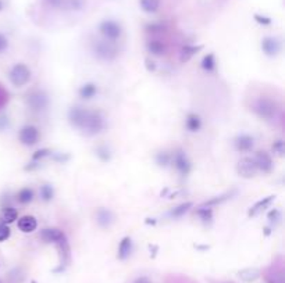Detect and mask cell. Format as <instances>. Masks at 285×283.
I'll return each instance as SVG.
<instances>
[{
    "label": "cell",
    "mask_w": 285,
    "mask_h": 283,
    "mask_svg": "<svg viewBox=\"0 0 285 283\" xmlns=\"http://www.w3.org/2000/svg\"><path fill=\"white\" fill-rule=\"evenodd\" d=\"M196 214L199 216V218L205 224H209L213 220V210L210 207H200V208L196 211Z\"/></svg>",
    "instance_id": "cell-30"
},
{
    "label": "cell",
    "mask_w": 285,
    "mask_h": 283,
    "mask_svg": "<svg viewBox=\"0 0 285 283\" xmlns=\"http://www.w3.org/2000/svg\"><path fill=\"white\" fill-rule=\"evenodd\" d=\"M254 162H256V166L259 171H263V172H271L273 171V158L270 157V154L267 152H257L256 156H254Z\"/></svg>",
    "instance_id": "cell-11"
},
{
    "label": "cell",
    "mask_w": 285,
    "mask_h": 283,
    "mask_svg": "<svg viewBox=\"0 0 285 283\" xmlns=\"http://www.w3.org/2000/svg\"><path fill=\"white\" fill-rule=\"evenodd\" d=\"M19 139L24 146H34L39 140V130L34 125H27L20 130Z\"/></svg>",
    "instance_id": "cell-7"
},
{
    "label": "cell",
    "mask_w": 285,
    "mask_h": 283,
    "mask_svg": "<svg viewBox=\"0 0 285 283\" xmlns=\"http://www.w3.org/2000/svg\"><path fill=\"white\" fill-rule=\"evenodd\" d=\"M98 93V86L92 84V82H88L85 85H82L78 90V94H80L81 98L84 100H89V98H95V94Z\"/></svg>",
    "instance_id": "cell-22"
},
{
    "label": "cell",
    "mask_w": 285,
    "mask_h": 283,
    "mask_svg": "<svg viewBox=\"0 0 285 283\" xmlns=\"http://www.w3.org/2000/svg\"><path fill=\"white\" fill-rule=\"evenodd\" d=\"M27 103L31 107V110L34 111H42L45 110L48 104H49V98L46 96V93L37 90V92L31 93L28 98H27Z\"/></svg>",
    "instance_id": "cell-8"
},
{
    "label": "cell",
    "mask_w": 285,
    "mask_h": 283,
    "mask_svg": "<svg viewBox=\"0 0 285 283\" xmlns=\"http://www.w3.org/2000/svg\"><path fill=\"white\" fill-rule=\"evenodd\" d=\"M63 232L56 228H46L41 232V238L45 243H56L62 238Z\"/></svg>",
    "instance_id": "cell-20"
},
{
    "label": "cell",
    "mask_w": 285,
    "mask_h": 283,
    "mask_svg": "<svg viewBox=\"0 0 285 283\" xmlns=\"http://www.w3.org/2000/svg\"><path fill=\"white\" fill-rule=\"evenodd\" d=\"M88 111L89 110L84 108V107H80V106L71 107L69 111L70 124H71L73 126H75V128H78V130H82V126H84V124H85V120H87Z\"/></svg>",
    "instance_id": "cell-9"
},
{
    "label": "cell",
    "mask_w": 285,
    "mask_h": 283,
    "mask_svg": "<svg viewBox=\"0 0 285 283\" xmlns=\"http://www.w3.org/2000/svg\"><path fill=\"white\" fill-rule=\"evenodd\" d=\"M103 128H105V120H103L99 111H88L87 120H85V124H84L81 130L87 132V135H96V134L102 132Z\"/></svg>",
    "instance_id": "cell-4"
},
{
    "label": "cell",
    "mask_w": 285,
    "mask_h": 283,
    "mask_svg": "<svg viewBox=\"0 0 285 283\" xmlns=\"http://www.w3.org/2000/svg\"><path fill=\"white\" fill-rule=\"evenodd\" d=\"M19 228L21 232L24 234H31L35 229L38 228V222L35 220V216H25L19 220Z\"/></svg>",
    "instance_id": "cell-17"
},
{
    "label": "cell",
    "mask_w": 285,
    "mask_h": 283,
    "mask_svg": "<svg viewBox=\"0 0 285 283\" xmlns=\"http://www.w3.org/2000/svg\"><path fill=\"white\" fill-rule=\"evenodd\" d=\"M99 31L100 34H102L107 40H110V42H114V40L120 39L121 34H123L120 24L116 22V21H113V20H105V21H102L99 25Z\"/></svg>",
    "instance_id": "cell-5"
},
{
    "label": "cell",
    "mask_w": 285,
    "mask_h": 283,
    "mask_svg": "<svg viewBox=\"0 0 285 283\" xmlns=\"http://www.w3.org/2000/svg\"><path fill=\"white\" fill-rule=\"evenodd\" d=\"M156 162L160 166H167L171 162V154L167 152H160L156 156Z\"/></svg>",
    "instance_id": "cell-32"
},
{
    "label": "cell",
    "mask_w": 285,
    "mask_h": 283,
    "mask_svg": "<svg viewBox=\"0 0 285 283\" xmlns=\"http://www.w3.org/2000/svg\"><path fill=\"white\" fill-rule=\"evenodd\" d=\"M50 4H53V6H60L63 3V0H48Z\"/></svg>",
    "instance_id": "cell-44"
},
{
    "label": "cell",
    "mask_w": 285,
    "mask_h": 283,
    "mask_svg": "<svg viewBox=\"0 0 285 283\" xmlns=\"http://www.w3.org/2000/svg\"><path fill=\"white\" fill-rule=\"evenodd\" d=\"M9 80L12 82L13 86H25V85L30 82V80H31V70L27 67L25 64H23V62H19V64H16V66L10 70Z\"/></svg>",
    "instance_id": "cell-2"
},
{
    "label": "cell",
    "mask_w": 285,
    "mask_h": 283,
    "mask_svg": "<svg viewBox=\"0 0 285 283\" xmlns=\"http://www.w3.org/2000/svg\"><path fill=\"white\" fill-rule=\"evenodd\" d=\"M185 126L189 132H198L202 126V121L196 114H188L185 120Z\"/></svg>",
    "instance_id": "cell-23"
},
{
    "label": "cell",
    "mask_w": 285,
    "mask_h": 283,
    "mask_svg": "<svg viewBox=\"0 0 285 283\" xmlns=\"http://www.w3.org/2000/svg\"><path fill=\"white\" fill-rule=\"evenodd\" d=\"M41 197H42L44 202H50V200H53V197H55V190H53V188L50 185L41 186Z\"/></svg>",
    "instance_id": "cell-31"
},
{
    "label": "cell",
    "mask_w": 285,
    "mask_h": 283,
    "mask_svg": "<svg viewBox=\"0 0 285 283\" xmlns=\"http://www.w3.org/2000/svg\"><path fill=\"white\" fill-rule=\"evenodd\" d=\"M273 152L277 157H284L285 153V146H284V140L282 139H278L273 143Z\"/></svg>",
    "instance_id": "cell-33"
},
{
    "label": "cell",
    "mask_w": 285,
    "mask_h": 283,
    "mask_svg": "<svg viewBox=\"0 0 285 283\" xmlns=\"http://www.w3.org/2000/svg\"><path fill=\"white\" fill-rule=\"evenodd\" d=\"M261 50L268 57H274V56L278 54L279 50H281V42L277 38L266 36L261 40Z\"/></svg>",
    "instance_id": "cell-12"
},
{
    "label": "cell",
    "mask_w": 285,
    "mask_h": 283,
    "mask_svg": "<svg viewBox=\"0 0 285 283\" xmlns=\"http://www.w3.org/2000/svg\"><path fill=\"white\" fill-rule=\"evenodd\" d=\"M163 30H164V25L163 24H149L148 26H146V31L153 32V34H156V32H161Z\"/></svg>",
    "instance_id": "cell-40"
},
{
    "label": "cell",
    "mask_w": 285,
    "mask_h": 283,
    "mask_svg": "<svg viewBox=\"0 0 285 283\" xmlns=\"http://www.w3.org/2000/svg\"><path fill=\"white\" fill-rule=\"evenodd\" d=\"M17 200L20 204H28L34 200V190L30 188H24L17 193Z\"/></svg>",
    "instance_id": "cell-27"
},
{
    "label": "cell",
    "mask_w": 285,
    "mask_h": 283,
    "mask_svg": "<svg viewBox=\"0 0 285 283\" xmlns=\"http://www.w3.org/2000/svg\"><path fill=\"white\" fill-rule=\"evenodd\" d=\"M10 228L7 226L6 224H0V242H6L10 238Z\"/></svg>",
    "instance_id": "cell-36"
},
{
    "label": "cell",
    "mask_w": 285,
    "mask_h": 283,
    "mask_svg": "<svg viewBox=\"0 0 285 283\" xmlns=\"http://www.w3.org/2000/svg\"><path fill=\"white\" fill-rule=\"evenodd\" d=\"M202 68L207 71V72H211V71H214V68H216V58H214V54H207L203 57V60H202Z\"/></svg>",
    "instance_id": "cell-29"
},
{
    "label": "cell",
    "mask_w": 285,
    "mask_h": 283,
    "mask_svg": "<svg viewBox=\"0 0 285 283\" xmlns=\"http://www.w3.org/2000/svg\"><path fill=\"white\" fill-rule=\"evenodd\" d=\"M3 7H5V3H3V0H0V12L3 10Z\"/></svg>",
    "instance_id": "cell-46"
},
{
    "label": "cell",
    "mask_w": 285,
    "mask_h": 283,
    "mask_svg": "<svg viewBox=\"0 0 285 283\" xmlns=\"http://www.w3.org/2000/svg\"><path fill=\"white\" fill-rule=\"evenodd\" d=\"M139 4H141V8L143 12L152 14V12H156L159 10L160 0H139Z\"/></svg>",
    "instance_id": "cell-25"
},
{
    "label": "cell",
    "mask_w": 285,
    "mask_h": 283,
    "mask_svg": "<svg viewBox=\"0 0 285 283\" xmlns=\"http://www.w3.org/2000/svg\"><path fill=\"white\" fill-rule=\"evenodd\" d=\"M146 49L150 54L153 56H164L166 54V52H167V48H166V44H163L161 40H149L148 44H146Z\"/></svg>",
    "instance_id": "cell-19"
},
{
    "label": "cell",
    "mask_w": 285,
    "mask_h": 283,
    "mask_svg": "<svg viewBox=\"0 0 285 283\" xmlns=\"http://www.w3.org/2000/svg\"><path fill=\"white\" fill-rule=\"evenodd\" d=\"M134 283H152L150 280H149L148 278H145V276H142V278H138L137 280Z\"/></svg>",
    "instance_id": "cell-43"
},
{
    "label": "cell",
    "mask_w": 285,
    "mask_h": 283,
    "mask_svg": "<svg viewBox=\"0 0 285 283\" xmlns=\"http://www.w3.org/2000/svg\"><path fill=\"white\" fill-rule=\"evenodd\" d=\"M55 244H56L57 250L60 252V264H62V266L64 268V266L70 262V246L66 234H63L62 238L57 240Z\"/></svg>",
    "instance_id": "cell-13"
},
{
    "label": "cell",
    "mask_w": 285,
    "mask_h": 283,
    "mask_svg": "<svg viewBox=\"0 0 285 283\" xmlns=\"http://www.w3.org/2000/svg\"><path fill=\"white\" fill-rule=\"evenodd\" d=\"M274 200H275V196H267L264 197V198H261V200H259L257 203H254L252 207H250V210H249L248 216H256L257 214H260L263 210H266L270 204L273 203Z\"/></svg>",
    "instance_id": "cell-16"
},
{
    "label": "cell",
    "mask_w": 285,
    "mask_h": 283,
    "mask_svg": "<svg viewBox=\"0 0 285 283\" xmlns=\"http://www.w3.org/2000/svg\"><path fill=\"white\" fill-rule=\"evenodd\" d=\"M93 54L103 62H113L118 56L117 48L107 40H96L92 46Z\"/></svg>",
    "instance_id": "cell-3"
},
{
    "label": "cell",
    "mask_w": 285,
    "mask_h": 283,
    "mask_svg": "<svg viewBox=\"0 0 285 283\" xmlns=\"http://www.w3.org/2000/svg\"><path fill=\"white\" fill-rule=\"evenodd\" d=\"M281 216H282L281 211H279L278 208H274V210H271L270 212H268L267 218H268V221L271 222V224H278L279 220H281Z\"/></svg>",
    "instance_id": "cell-34"
},
{
    "label": "cell",
    "mask_w": 285,
    "mask_h": 283,
    "mask_svg": "<svg viewBox=\"0 0 285 283\" xmlns=\"http://www.w3.org/2000/svg\"><path fill=\"white\" fill-rule=\"evenodd\" d=\"M96 222L100 228L109 229L114 222V216L110 210L107 208H99L96 211Z\"/></svg>",
    "instance_id": "cell-15"
},
{
    "label": "cell",
    "mask_w": 285,
    "mask_h": 283,
    "mask_svg": "<svg viewBox=\"0 0 285 283\" xmlns=\"http://www.w3.org/2000/svg\"><path fill=\"white\" fill-rule=\"evenodd\" d=\"M267 282L268 283H284L282 280V275L279 272H271L267 275Z\"/></svg>",
    "instance_id": "cell-37"
},
{
    "label": "cell",
    "mask_w": 285,
    "mask_h": 283,
    "mask_svg": "<svg viewBox=\"0 0 285 283\" xmlns=\"http://www.w3.org/2000/svg\"><path fill=\"white\" fill-rule=\"evenodd\" d=\"M96 154L99 156L100 160L102 161L110 160V153H109V150H107V148H105V146H102V148H96Z\"/></svg>",
    "instance_id": "cell-38"
},
{
    "label": "cell",
    "mask_w": 285,
    "mask_h": 283,
    "mask_svg": "<svg viewBox=\"0 0 285 283\" xmlns=\"http://www.w3.org/2000/svg\"><path fill=\"white\" fill-rule=\"evenodd\" d=\"M2 224H12V222H16L17 216H19V212L17 210L13 208V207H5L3 211H2Z\"/></svg>",
    "instance_id": "cell-24"
},
{
    "label": "cell",
    "mask_w": 285,
    "mask_h": 283,
    "mask_svg": "<svg viewBox=\"0 0 285 283\" xmlns=\"http://www.w3.org/2000/svg\"><path fill=\"white\" fill-rule=\"evenodd\" d=\"M202 49H203V46H202V44H199V46H193V44H186V46H184V48H182V50H181V62H189L193 56L198 54L199 52H200Z\"/></svg>",
    "instance_id": "cell-21"
},
{
    "label": "cell",
    "mask_w": 285,
    "mask_h": 283,
    "mask_svg": "<svg viewBox=\"0 0 285 283\" xmlns=\"http://www.w3.org/2000/svg\"><path fill=\"white\" fill-rule=\"evenodd\" d=\"M253 111L261 118V120L271 121V120H274V118L278 116L279 107L274 100H271V98H261L254 103Z\"/></svg>",
    "instance_id": "cell-1"
},
{
    "label": "cell",
    "mask_w": 285,
    "mask_h": 283,
    "mask_svg": "<svg viewBox=\"0 0 285 283\" xmlns=\"http://www.w3.org/2000/svg\"><path fill=\"white\" fill-rule=\"evenodd\" d=\"M82 4H84L82 0H69V2H67V6H69V8H71V10H80Z\"/></svg>",
    "instance_id": "cell-42"
},
{
    "label": "cell",
    "mask_w": 285,
    "mask_h": 283,
    "mask_svg": "<svg viewBox=\"0 0 285 283\" xmlns=\"http://www.w3.org/2000/svg\"><path fill=\"white\" fill-rule=\"evenodd\" d=\"M7 48H9V39L0 32V54H2L3 52H6Z\"/></svg>",
    "instance_id": "cell-41"
},
{
    "label": "cell",
    "mask_w": 285,
    "mask_h": 283,
    "mask_svg": "<svg viewBox=\"0 0 285 283\" xmlns=\"http://www.w3.org/2000/svg\"><path fill=\"white\" fill-rule=\"evenodd\" d=\"M131 252H132V240L128 236H125L120 242V246H118V260H121V261L127 260L131 256Z\"/></svg>",
    "instance_id": "cell-18"
},
{
    "label": "cell",
    "mask_w": 285,
    "mask_h": 283,
    "mask_svg": "<svg viewBox=\"0 0 285 283\" xmlns=\"http://www.w3.org/2000/svg\"><path fill=\"white\" fill-rule=\"evenodd\" d=\"M257 166H256V162H254L253 158L250 157H243L241 160L238 161L236 164V172L239 176L245 179L253 178L254 175L257 174Z\"/></svg>",
    "instance_id": "cell-6"
},
{
    "label": "cell",
    "mask_w": 285,
    "mask_h": 283,
    "mask_svg": "<svg viewBox=\"0 0 285 283\" xmlns=\"http://www.w3.org/2000/svg\"><path fill=\"white\" fill-rule=\"evenodd\" d=\"M193 204L192 202H186V203H182L180 204L178 207H175L170 211V216H173V218H178V216H182L185 214L188 210L192 207Z\"/></svg>",
    "instance_id": "cell-28"
},
{
    "label": "cell",
    "mask_w": 285,
    "mask_h": 283,
    "mask_svg": "<svg viewBox=\"0 0 285 283\" xmlns=\"http://www.w3.org/2000/svg\"><path fill=\"white\" fill-rule=\"evenodd\" d=\"M171 161L174 162V166L177 168V171L182 175V176H186L188 174L191 172V161L188 160L186 154L184 152H177L174 153V156H171Z\"/></svg>",
    "instance_id": "cell-10"
},
{
    "label": "cell",
    "mask_w": 285,
    "mask_h": 283,
    "mask_svg": "<svg viewBox=\"0 0 285 283\" xmlns=\"http://www.w3.org/2000/svg\"><path fill=\"white\" fill-rule=\"evenodd\" d=\"M50 154H52V150H49V148H42V150H38L37 153L32 156V160L34 161L42 160L45 157H49Z\"/></svg>",
    "instance_id": "cell-35"
},
{
    "label": "cell",
    "mask_w": 285,
    "mask_h": 283,
    "mask_svg": "<svg viewBox=\"0 0 285 283\" xmlns=\"http://www.w3.org/2000/svg\"><path fill=\"white\" fill-rule=\"evenodd\" d=\"M7 125V121L6 118H0V130H3L5 126Z\"/></svg>",
    "instance_id": "cell-45"
},
{
    "label": "cell",
    "mask_w": 285,
    "mask_h": 283,
    "mask_svg": "<svg viewBox=\"0 0 285 283\" xmlns=\"http://www.w3.org/2000/svg\"><path fill=\"white\" fill-rule=\"evenodd\" d=\"M254 20H256V22H259V24H261V25L271 24V18L264 17V16H260V14H254Z\"/></svg>",
    "instance_id": "cell-39"
},
{
    "label": "cell",
    "mask_w": 285,
    "mask_h": 283,
    "mask_svg": "<svg viewBox=\"0 0 285 283\" xmlns=\"http://www.w3.org/2000/svg\"><path fill=\"white\" fill-rule=\"evenodd\" d=\"M235 148L238 152H242V153H246V152H250L254 146V139L250 135H246V134H242V135H238L235 138Z\"/></svg>",
    "instance_id": "cell-14"
},
{
    "label": "cell",
    "mask_w": 285,
    "mask_h": 283,
    "mask_svg": "<svg viewBox=\"0 0 285 283\" xmlns=\"http://www.w3.org/2000/svg\"><path fill=\"white\" fill-rule=\"evenodd\" d=\"M259 276H260V272H259V270H256V268H246V270L239 272V278H241L242 280H245V282H253Z\"/></svg>",
    "instance_id": "cell-26"
}]
</instances>
